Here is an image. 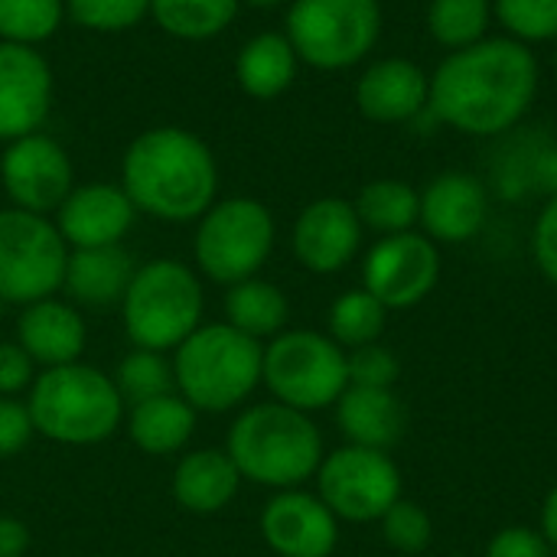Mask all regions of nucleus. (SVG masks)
<instances>
[{
	"label": "nucleus",
	"mask_w": 557,
	"mask_h": 557,
	"mask_svg": "<svg viewBox=\"0 0 557 557\" xmlns=\"http://www.w3.org/2000/svg\"><path fill=\"white\" fill-rule=\"evenodd\" d=\"M539 95V59L532 46L509 36H486L450 52L431 75L428 111L467 137L512 131Z\"/></svg>",
	"instance_id": "f257e3e1"
},
{
	"label": "nucleus",
	"mask_w": 557,
	"mask_h": 557,
	"mask_svg": "<svg viewBox=\"0 0 557 557\" xmlns=\"http://www.w3.org/2000/svg\"><path fill=\"white\" fill-rule=\"evenodd\" d=\"M121 189L137 212L160 222H199L215 202L219 166L202 137L183 127H150L121 160Z\"/></svg>",
	"instance_id": "f03ea898"
},
{
	"label": "nucleus",
	"mask_w": 557,
	"mask_h": 557,
	"mask_svg": "<svg viewBox=\"0 0 557 557\" xmlns=\"http://www.w3.org/2000/svg\"><path fill=\"white\" fill-rule=\"evenodd\" d=\"M225 454L245 483L281 493L310 483L326 457V447L310 414L271 398L245 405L235 414L225 434Z\"/></svg>",
	"instance_id": "7ed1b4c3"
},
{
	"label": "nucleus",
	"mask_w": 557,
	"mask_h": 557,
	"mask_svg": "<svg viewBox=\"0 0 557 557\" xmlns=\"http://www.w3.org/2000/svg\"><path fill=\"white\" fill-rule=\"evenodd\" d=\"M26 408L36 437L62 447H95L124 428L127 405L114 379L88 362L39 369L26 392Z\"/></svg>",
	"instance_id": "20e7f679"
},
{
	"label": "nucleus",
	"mask_w": 557,
	"mask_h": 557,
	"mask_svg": "<svg viewBox=\"0 0 557 557\" xmlns=\"http://www.w3.org/2000/svg\"><path fill=\"white\" fill-rule=\"evenodd\" d=\"M176 392L199 414L242 411L261 388L264 343L238 333L225 320L202 323L173 352Z\"/></svg>",
	"instance_id": "39448f33"
},
{
	"label": "nucleus",
	"mask_w": 557,
	"mask_h": 557,
	"mask_svg": "<svg viewBox=\"0 0 557 557\" xmlns=\"http://www.w3.org/2000/svg\"><path fill=\"white\" fill-rule=\"evenodd\" d=\"M117 310L134 349L173 352L206 323L202 277L176 258H153L137 264Z\"/></svg>",
	"instance_id": "423d86ee"
},
{
	"label": "nucleus",
	"mask_w": 557,
	"mask_h": 557,
	"mask_svg": "<svg viewBox=\"0 0 557 557\" xmlns=\"http://www.w3.org/2000/svg\"><path fill=\"white\" fill-rule=\"evenodd\" d=\"M277 225L264 202L251 196H232L212 202L193 235V258L199 277L232 287L258 277L274 251Z\"/></svg>",
	"instance_id": "0eeeda50"
},
{
	"label": "nucleus",
	"mask_w": 557,
	"mask_h": 557,
	"mask_svg": "<svg viewBox=\"0 0 557 557\" xmlns=\"http://www.w3.org/2000/svg\"><path fill=\"white\" fill-rule=\"evenodd\" d=\"M261 385L274 401L304 414L333 408L349 388L346 349L317 330H284L264 343Z\"/></svg>",
	"instance_id": "6e6552de"
},
{
	"label": "nucleus",
	"mask_w": 557,
	"mask_h": 557,
	"mask_svg": "<svg viewBox=\"0 0 557 557\" xmlns=\"http://www.w3.org/2000/svg\"><path fill=\"white\" fill-rule=\"evenodd\" d=\"M300 62L320 72L359 65L382 36L379 0H290L287 33Z\"/></svg>",
	"instance_id": "1a4fd4ad"
},
{
	"label": "nucleus",
	"mask_w": 557,
	"mask_h": 557,
	"mask_svg": "<svg viewBox=\"0 0 557 557\" xmlns=\"http://www.w3.org/2000/svg\"><path fill=\"white\" fill-rule=\"evenodd\" d=\"M69 245L49 215L0 209V300L29 307L62 290Z\"/></svg>",
	"instance_id": "9d476101"
},
{
	"label": "nucleus",
	"mask_w": 557,
	"mask_h": 557,
	"mask_svg": "<svg viewBox=\"0 0 557 557\" xmlns=\"http://www.w3.org/2000/svg\"><path fill=\"white\" fill-rule=\"evenodd\" d=\"M317 496L339 522H379L401 496V470L385 450L343 444L330 450L317 470Z\"/></svg>",
	"instance_id": "9b49d317"
},
{
	"label": "nucleus",
	"mask_w": 557,
	"mask_h": 557,
	"mask_svg": "<svg viewBox=\"0 0 557 557\" xmlns=\"http://www.w3.org/2000/svg\"><path fill=\"white\" fill-rule=\"evenodd\" d=\"M441 281V251L424 232L379 238L362 261V287L392 313L424 304Z\"/></svg>",
	"instance_id": "f8f14e48"
},
{
	"label": "nucleus",
	"mask_w": 557,
	"mask_h": 557,
	"mask_svg": "<svg viewBox=\"0 0 557 557\" xmlns=\"http://www.w3.org/2000/svg\"><path fill=\"white\" fill-rule=\"evenodd\" d=\"M75 173L65 147L46 134H26L7 144L0 157V183L16 209L55 215L62 199L75 189Z\"/></svg>",
	"instance_id": "ddd939ff"
},
{
	"label": "nucleus",
	"mask_w": 557,
	"mask_h": 557,
	"mask_svg": "<svg viewBox=\"0 0 557 557\" xmlns=\"http://www.w3.org/2000/svg\"><path fill=\"white\" fill-rule=\"evenodd\" d=\"M258 529L277 557H333L339 545V519L304 486L274 493L258 516Z\"/></svg>",
	"instance_id": "4468645a"
},
{
	"label": "nucleus",
	"mask_w": 557,
	"mask_h": 557,
	"mask_svg": "<svg viewBox=\"0 0 557 557\" xmlns=\"http://www.w3.org/2000/svg\"><path fill=\"white\" fill-rule=\"evenodd\" d=\"M362 235L366 228L356 215V206L339 196H323L304 206L297 215L290 248L310 274H336L359 255Z\"/></svg>",
	"instance_id": "2eb2a0df"
},
{
	"label": "nucleus",
	"mask_w": 557,
	"mask_h": 557,
	"mask_svg": "<svg viewBox=\"0 0 557 557\" xmlns=\"http://www.w3.org/2000/svg\"><path fill=\"white\" fill-rule=\"evenodd\" d=\"M52 108V69L36 46L0 42V140L36 134Z\"/></svg>",
	"instance_id": "dca6fc26"
},
{
	"label": "nucleus",
	"mask_w": 557,
	"mask_h": 557,
	"mask_svg": "<svg viewBox=\"0 0 557 557\" xmlns=\"http://www.w3.org/2000/svg\"><path fill=\"white\" fill-rule=\"evenodd\" d=\"M134 219L137 209L121 183H85L62 199L52 222L69 248H104L121 245Z\"/></svg>",
	"instance_id": "f3484780"
},
{
	"label": "nucleus",
	"mask_w": 557,
	"mask_h": 557,
	"mask_svg": "<svg viewBox=\"0 0 557 557\" xmlns=\"http://www.w3.org/2000/svg\"><path fill=\"white\" fill-rule=\"evenodd\" d=\"M486 189L473 173L447 170L421 189L418 225L434 245L473 242L486 225Z\"/></svg>",
	"instance_id": "a211bd4d"
},
{
	"label": "nucleus",
	"mask_w": 557,
	"mask_h": 557,
	"mask_svg": "<svg viewBox=\"0 0 557 557\" xmlns=\"http://www.w3.org/2000/svg\"><path fill=\"white\" fill-rule=\"evenodd\" d=\"M431 75L405 55L372 62L356 82V108L375 124H408L428 111Z\"/></svg>",
	"instance_id": "6ab92c4d"
},
{
	"label": "nucleus",
	"mask_w": 557,
	"mask_h": 557,
	"mask_svg": "<svg viewBox=\"0 0 557 557\" xmlns=\"http://www.w3.org/2000/svg\"><path fill=\"white\" fill-rule=\"evenodd\" d=\"M16 343L36 362V369H55L82 362L88 346V326L72 300L46 297L29 307H20Z\"/></svg>",
	"instance_id": "aec40b11"
},
{
	"label": "nucleus",
	"mask_w": 557,
	"mask_h": 557,
	"mask_svg": "<svg viewBox=\"0 0 557 557\" xmlns=\"http://www.w3.org/2000/svg\"><path fill=\"white\" fill-rule=\"evenodd\" d=\"M242 483L245 480L235 470L225 447H199L176 460L170 473V496L183 512L219 516L232 506Z\"/></svg>",
	"instance_id": "412c9836"
},
{
	"label": "nucleus",
	"mask_w": 557,
	"mask_h": 557,
	"mask_svg": "<svg viewBox=\"0 0 557 557\" xmlns=\"http://www.w3.org/2000/svg\"><path fill=\"white\" fill-rule=\"evenodd\" d=\"M134 271L137 261L124 245L69 248L62 290L75 307H91V310L121 307Z\"/></svg>",
	"instance_id": "4be33fe9"
},
{
	"label": "nucleus",
	"mask_w": 557,
	"mask_h": 557,
	"mask_svg": "<svg viewBox=\"0 0 557 557\" xmlns=\"http://www.w3.org/2000/svg\"><path fill=\"white\" fill-rule=\"evenodd\" d=\"M336 408V428L352 447L392 450L408 431V411L395 388H359L349 385Z\"/></svg>",
	"instance_id": "5701e85b"
},
{
	"label": "nucleus",
	"mask_w": 557,
	"mask_h": 557,
	"mask_svg": "<svg viewBox=\"0 0 557 557\" xmlns=\"http://www.w3.org/2000/svg\"><path fill=\"white\" fill-rule=\"evenodd\" d=\"M199 411L180 395H160L140 405H131L124 414V431L131 444L147 457H176L189 447L196 434Z\"/></svg>",
	"instance_id": "b1692460"
},
{
	"label": "nucleus",
	"mask_w": 557,
	"mask_h": 557,
	"mask_svg": "<svg viewBox=\"0 0 557 557\" xmlns=\"http://www.w3.org/2000/svg\"><path fill=\"white\" fill-rule=\"evenodd\" d=\"M297 62L300 59L284 33H258L242 46L235 59V78L245 95L271 101L294 85Z\"/></svg>",
	"instance_id": "393cba45"
},
{
	"label": "nucleus",
	"mask_w": 557,
	"mask_h": 557,
	"mask_svg": "<svg viewBox=\"0 0 557 557\" xmlns=\"http://www.w3.org/2000/svg\"><path fill=\"white\" fill-rule=\"evenodd\" d=\"M222 313H225L222 320L228 326H235L238 333H245L258 343H268L287 330L290 300L277 284L264 281V277H248V281L225 287Z\"/></svg>",
	"instance_id": "a878e982"
},
{
	"label": "nucleus",
	"mask_w": 557,
	"mask_h": 557,
	"mask_svg": "<svg viewBox=\"0 0 557 557\" xmlns=\"http://www.w3.org/2000/svg\"><path fill=\"white\" fill-rule=\"evenodd\" d=\"M352 206L362 228L385 238V235L414 232L421 212V193L405 180H372L359 189Z\"/></svg>",
	"instance_id": "bb28decb"
},
{
	"label": "nucleus",
	"mask_w": 557,
	"mask_h": 557,
	"mask_svg": "<svg viewBox=\"0 0 557 557\" xmlns=\"http://www.w3.org/2000/svg\"><path fill=\"white\" fill-rule=\"evenodd\" d=\"M238 7L242 0H150V16L163 33L199 42L225 33Z\"/></svg>",
	"instance_id": "cd10ccee"
},
{
	"label": "nucleus",
	"mask_w": 557,
	"mask_h": 557,
	"mask_svg": "<svg viewBox=\"0 0 557 557\" xmlns=\"http://www.w3.org/2000/svg\"><path fill=\"white\" fill-rule=\"evenodd\" d=\"M385 323H388V310L366 287H352L333 300L330 317H326V336L349 352V349L379 343L385 333Z\"/></svg>",
	"instance_id": "c85d7f7f"
},
{
	"label": "nucleus",
	"mask_w": 557,
	"mask_h": 557,
	"mask_svg": "<svg viewBox=\"0 0 557 557\" xmlns=\"http://www.w3.org/2000/svg\"><path fill=\"white\" fill-rule=\"evenodd\" d=\"M493 23V0H431L428 33L437 46L457 52L486 39Z\"/></svg>",
	"instance_id": "c756f323"
},
{
	"label": "nucleus",
	"mask_w": 557,
	"mask_h": 557,
	"mask_svg": "<svg viewBox=\"0 0 557 557\" xmlns=\"http://www.w3.org/2000/svg\"><path fill=\"white\" fill-rule=\"evenodd\" d=\"M111 379H114V388H117V395L124 398L127 408L176 392L170 352L131 349V352L117 362V369L111 372Z\"/></svg>",
	"instance_id": "7c9ffc66"
},
{
	"label": "nucleus",
	"mask_w": 557,
	"mask_h": 557,
	"mask_svg": "<svg viewBox=\"0 0 557 557\" xmlns=\"http://www.w3.org/2000/svg\"><path fill=\"white\" fill-rule=\"evenodd\" d=\"M65 16L62 0H0V42L39 46Z\"/></svg>",
	"instance_id": "2f4dec72"
},
{
	"label": "nucleus",
	"mask_w": 557,
	"mask_h": 557,
	"mask_svg": "<svg viewBox=\"0 0 557 557\" xmlns=\"http://www.w3.org/2000/svg\"><path fill=\"white\" fill-rule=\"evenodd\" d=\"M493 16L509 39L557 42V0H493Z\"/></svg>",
	"instance_id": "473e14b6"
},
{
	"label": "nucleus",
	"mask_w": 557,
	"mask_h": 557,
	"mask_svg": "<svg viewBox=\"0 0 557 557\" xmlns=\"http://www.w3.org/2000/svg\"><path fill=\"white\" fill-rule=\"evenodd\" d=\"M379 525H382V539L398 555H421L434 539L431 512L424 506H418L414 499H405V496L379 519Z\"/></svg>",
	"instance_id": "72a5a7b5"
},
{
	"label": "nucleus",
	"mask_w": 557,
	"mask_h": 557,
	"mask_svg": "<svg viewBox=\"0 0 557 557\" xmlns=\"http://www.w3.org/2000/svg\"><path fill=\"white\" fill-rule=\"evenodd\" d=\"M65 13L91 33H124L150 13V0H62Z\"/></svg>",
	"instance_id": "f704fd0d"
},
{
	"label": "nucleus",
	"mask_w": 557,
	"mask_h": 557,
	"mask_svg": "<svg viewBox=\"0 0 557 557\" xmlns=\"http://www.w3.org/2000/svg\"><path fill=\"white\" fill-rule=\"evenodd\" d=\"M346 372H349V385L359 388H395L401 379V359L382 346V343H369L359 349L346 352Z\"/></svg>",
	"instance_id": "c9c22d12"
},
{
	"label": "nucleus",
	"mask_w": 557,
	"mask_h": 557,
	"mask_svg": "<svg viewBox=\"0 0 557 557\" xmlns=\"http://www.w3.org/2000/svg\"><path fill=\"white\" fill-rule=\"evenodd\" d=\"M36 437L26 398H0V460L20 457Z\"/></svg>",
	"instance_id": "e433bc0d"
},
{
	"label": "nucleus",
	"mask_w": 557,
	"mask_h": 557,
	"mask_svg": "<svg viewBox=\"0 0 557 557\" xmlns=\"http://www.w3.org/2000/svg\"><path fill=\"white\" fill-rule=\"evenodd\" d=\"M39 369L16 339H0V398H23Z\"/></svg>",
	"instance_id": "4c0bfd02"
},
{
	"label": "nucleus",
	"mask_w": 557,
	"mask_h": 557,
	"mask_svg": "<svg viewBox=\"0 0 557 557\" xmlns=\"http://www.w3.org/2000/svg\"><path fill=\"white\" fill-rule=\"evenodd\" d=\"M552 545L539 529L529 525H509L499 529L490 545H486V557H552Z\"/></svg>",
	"instance_id": "58836bf2"
},
{
	"label": "nucleus",
	"mask_w": 557,
	"mask_h": 557,
	"mask_svg": "<svg viewBox=\"0 0 557 557\" xmlns=\"http://www.w3.org/2000/svg\"><path fill=\"white\" fill-rule=\"evenodd\" d=\"M532 255L539 271L545 274L548 284L557 287V193L548 196L545 209L535 219V232H532Z\"/></svg>",
	"instance_id": "ea45409f"
},
{
	"label": "nucleus",
	"mask_w": 557,
	"mask_h": 557,
	"mask_svg": "<svg viewBox=\"0 0 557 557\" xmlns=\"http://www.w3.org/2000/svg\"><path fill=\"white\" fill-rule=\"evenodd\" d=\"M29 525L16 516H0V557H26L29 552Z\"/></svg>",
	"instance_id": "a19ab883"
},
{
	"label": "nucleus",
	"mask_w": 557,
	"mask_h": 557,
	"mask_svg": "<svg viewBox=\"0 0 557 557\" xmlns=\"http://www.w3.org/2000/svg\"><path fill=\"white\" fill-rule=\"evenodd\" d=\"M548 545L557 552V483L552 486V493L545 496V506H542V529H539Z\"/></svg>",
	"instance_id": "79ce46f5"
},
{
	"label": "nucleus",
	"mask_w": 557,
	"mask_h": 557,
	"mask_svg": "<svg viewBox=\"0 0 557 557\" xmlns=\"http://www.w3.org/2000/svg\"><path fill=\"white\" fill-rule=\"evenodd\" d=\"M535 180L555 196L557 193V150H548V153H542L539 157V163H535Z\"/></svg>",
	"instance_id": "37998d69"
},
{
	"label": "nucleus",
	"mask_w": 557,
	"mask_h": 557,
	"mask_svg": "<svg viewBox=\"0 0 557 557\" xmlns=\"http://www.w3.org/2000/svg\"><path fill=\"white\" fill-rule=\"evenodd\" d=\"M242 3L258 7V10H271V7H281V3H287V0H242Z\"/></svg>",
	"instance_id": "c03bdc74"
},
{
	"label": "nucleus",
	"mask_w": 557,
	"mask_h": 557,
	"mask_svg": "<svg viewBox=\"0 0 557 557\" xmlns=\"http://www.w3.org/2000/svg\"><path fill=\"white\" fill-rule=\"evenodd\" d=\"M555 72H557V49H555Z\"/></svg>",
	"instance_id": "a18cd8bd"
}]
</instances>
